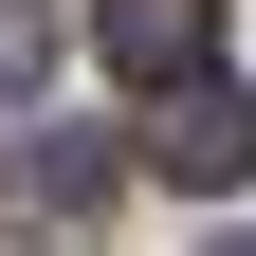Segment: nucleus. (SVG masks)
<instances>
[{
	"instance_id": "obj_1",
	"label": "nucleus",
	"mask_w": 256,
	"mask_h": 256,
	"mask_svg": "<svg viewBox=\"0 0 256 256\" xmlns=\"http://www.w3.org/2000/svg\"><path fill=\"white\" fill-rule=\"evenodd\" d=\"M146 165L220 202V183H256V110H238L220 74H165V92H146Z\"/></svg>"
},
{
	"instance_id": "obj_2",
	"label": "nucleus",
	"mask_w": 256,
	"mask_h": 256,
	"mask_svg": "<svg viewBox=\"0 0 256 256\" xmlns=\"http://www.w3.org/2000/svg\"><path fill=\"white\" fill-rule=\"evenodd\" d=\"M92 55H110L128 92H165V74L220 55V0H92Z\"/></svg>"
},
{
	"instance_id": "obj_3",
	"label": "nucleus",
	"mask_w": 256,
	"mask_h": 256,
	"mask_svg": "<svg viewBox=\"0 0 256 256\" xmlns=\"http://www.w3.org/2000/svg\"><path fill=\"white\" fill-rule=\"evenodd\" d=\"M0 202H18V220H74V202H110V128H37V146H0Z\"/></svg>"
},
{
	"instance_id": "obj_4",
	"label": "nucleus",
	"mask_w": 256,
	"mask_h": 256,
	"mask_svg": "<svg viewBox=\"0 0 256 256\" xmlns=\"http://www.w3.org/2000/svg\"><path fill=\"white\" fill-rule=\"evenodd\" d=\"M37 55H55V37H37V0H0V110L37 92Z\"/></svg>"
}]
</instances>
